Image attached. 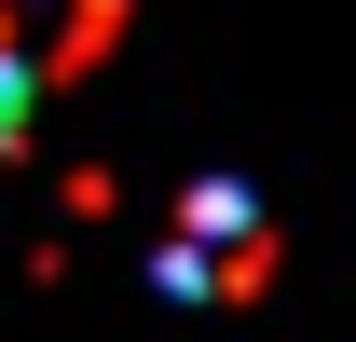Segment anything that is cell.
<instances>
[{"label":"cell","mask_w":356,"mask_h":342,"mask_svg":"<svg viewBox=\"0 0 356 342\" xmlns=\"http://www.w3.org/2000/svg\"><path fill=\"white\" fill-rule=\"evenodd\" d=\"M274 274V219H261V192H233V178H206L192 206H178V233L151 247V288L165 301H247Z\"/></svg>","instance_id":"6da1fadb"},{"label":"cell","mask_w":356,"mask_h":342,"mask_svg":"<svg viewBox=\"0 0 356 342\" xmlns=\"http://www.w3.org/2000/svg\"><path fill=\"white\" fill-rule=\"evenodd\" d=\"M110 28H124V0H0V110H28L42 83L96 69Z\"/></svg>","instance_id":"7a4b0ae2"}]
</instances>
